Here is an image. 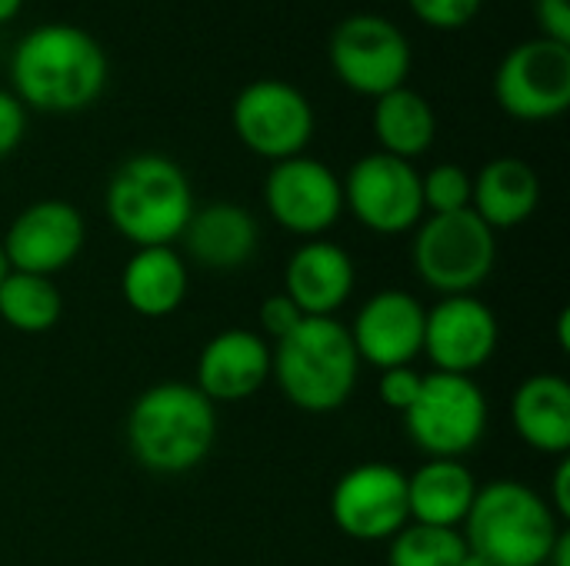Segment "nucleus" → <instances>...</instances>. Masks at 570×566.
<instances>
[{
    "mask_svg": "<svg viewBox=\"0 0 570 566\" xmlns=\"http://www.w3.org/2000/svg\"><path fill=\"white\" fill-rule=\"evenodd\" d=\"M13 97L40 113H77L107 87V53L94 33L73 23H40L10 53Z\"/></svg>",
    "mask_w": 570,
    "mask_h": 566,
    "instance_id": "obj_1",
    "label": "nucleus"
},
{
    "mask_svg": "<svg viewBox=\"0 0 570 566\" xmlns=\"http://www.w3.org/2000/svg\"><path fill=\"white\" fill-rule=\"evenodd\" d=\"M214 440L217 407L194 384H154L130 404L127 450L150 474H190L210 457Z\"/></svg>",
    "mask_w": 570,
    "mask_h": 566,
    "instance_id": "obj_2",
    "label": "nucleus"
},
{
    "mask_svg": "<svg viewBox=\"0 0 570 566\" xmlns=\"http://www.w3.org/2000/svg\"><path fill=\"white\" fill-rule=\"evenodd\" d=\"M194 210V187L184 167L164 153L127 157L104 190V214L134 250L170 247L180 240Z\"/></svg>",
    "mask_w": 570,
    "mask_h": 566,
    "instance_id": "obj_3",
    "label": "nucleus"
},
{
    "mask_svg": "<svg viewBox=\"0 0 570 566\" xmlns=\"http://www.w3.org/2000/svg\"><path fill=\"white\" fill-rule=\"evenodd\" d=\"M271 347V380H277L291 407L304 414H334L351 400L361 360L347 324L337 317H304L284 340Z\"/></svg>",
    "mask_w": 570,
    "mask_h": 566,
    "instance_id": "obj_4",
    "label": "nucleus"
},
{
    "mask_svg": "<svg viewBox=\"0 0 570 566\" xmlns=\"http://www.w3.org/2000/svg\"><path fill=\"white\" fill-rule=\"evenodd\" d=\"M561 530L558 514L534 487L504 477L478 487L461 537L491 566H544Z\"/></svg>",
    "mask_w": 570,
    "mask_h": 566,
    "instance_id": "obj_5",
    "label": "nucleus"
},
{
    "mask_svg": "<svg viewBox=\"0 0 570 566\" xmlns=\"http://www.w3.org/2000/svg\"><path fill=\"white\" fill-rule=\"evenodd\" d=\"M411 260L428 290L464 297L491 280L498 234L471 207L458 214H431L414 227Z\"/></svg>",
    "mask_w": 570,
    "mask_h": 566,
    "instance_id": "obj_6",
    "label": "nucleus"
},
{
    "mask_svg": "<svg viewBox=\"0 0 570 566\" xmlns=\"http://www.w3.org/2000/svg\"><path fill=\"white\" fill-rule=\"evenodd\" d=\"M401 417L407 440L428 460H464L488 434V397L474 377L434 370Z\"/></svg>",
    "mask_w": 570,
    "mask_h": 566,
    "instance_id": "obj_7",
    "label": "nucleus"
},
{
    "mask_svg": "<svg viewBox=\"0 0 570 566\" xmlns=\"http://www.w3.org/2000/svg\"><path fill=\"white\" fill-rule=\"evenodd\" d=\"M327 57L337 80L364 97H384L404 87L414 53L404 30L381 13L344 17L327 40Z\"/></svg>",
    "mask_w": 570,
    "mask_h": 566,
    "instance_id": "obj_8",
    "label": "nucleus"
},
{
    "mask_svg": "<svg viewBox=\"0 0 570 566\" xmlns=\"http://www.w3.org/2000/svg\"><path fill=\"white\" fill-rule=\"evenodd\" d=\"M230 123L237 140L271 163L304 153L317 127L307 93L274 77L240 87L230 107Z\"/></svg>",
    "mask_w": 570,
    "mask_h": 566,
    "instance_id": "obj_9",
    "label": "nucleus"
},
{
    "mask_svg": "<svg viewBox=\"0 0 570 566\" xmlns=\"http://www.w3.org/2000/svg\"><path fill=\"white\" fill-rule=\"evenodd\" d=\"M341 187L344 210H351L354 220L371 234L401 237L424 220L421 170L411 160L374 150L351 163Z\"/></svg>",
    "mask_w": 570,
    "mask_h": 566,
    "instance_id": "obj_10",
    "label": "nucleus"
},
{
    "mask_svg": "<svg viewBox=\"0 0 570 566\" xmlns=\"http://www.w3.org/2000/svg\"><path fill=\"white\" fill-rule=\"evenodd\" d=\"M501 110L524 123L554 120L570 107V47L531 37L504 53L494 73Z\"/></svg>",
    "mask_w": 570,
    "mask_h": 566,
    "instance_id": "obj_11",
    "label": "nucleus"
},
{
    "mask_svg": "<svg viewBox=\"0 0 570 566\" xmlns=\"http://www.w3.org/2000/svg\"><path fill=\"white\" fill-rule=\"evenodd\" d=\"M334 527L357 544H387L407 524V474L394 464H357L331 490Z\"/></svg>",
    "mask_w": 570,
    "mask_h": 566,
    "instance_id": "obj_12",
    "label": "nucleus"
},
{
    "mask_svg": "<svg viewBox=\"0 0 570 566\" xmlns=\"http://www.w3.org/2000/svg\"><path fill=\"white\" fill-rule=\"evenodd\" d=\"M264 207L287 234L317 240L337 227L344 214V187L324 160L297 153L271 163L264 177Z\"/></svg>",
    "mask_w": 570,
    "mask_h": 566,
    "instance_id": "obj_13",
    "label": "nucleus"
},
{
    "mask_svg": "<svg viewBox=\"0 0 570 566\" xmlns=\"http://www.w3.org/2000/svg\"><path fill=\"white\" fill-rule=\"evenodd\" d=\"M501 344L498 314L474 294L464 297H441L424 317V357L434 364L438 374L471 377Z\"/></svg>",
    "mask_w": 570,
    "mask_h": 566,
    "instance_id": "obj_14",
    "label": "nucleus"
},
{
    "mask_svg": "<svg viewBox=\"0 0 570 566\" xmlns=\"http://www.w3.org/2000/svg\"><path fill=\"white\" fill-rule=\"evenodd\" d=\"M83 240H87L83 214L73 203L50 197L23 207L7 227L0 247L10 270L57 277L80 257Z\"/></svg>",
    "mask_w": 570,
    "mask_h": 566,
    "instance_id": "obj_15",
    "label": "nucleus"
},
{
    "mask_svg": "<svg viewBox=\"0 0 570 566\" xmlns=\"http://www.w3.org/2000/svg\"><path fill=\"white\" fill-rule=\"evenodd\" d=\"M424 317L428 307L407 290L391 287L371 294L347 327L357 360L374 370L414 367L424 350Z\"/></svg>",
    "mask_w": 570,
    "mask_h": 566,
    "instance_id": "obj_16",
    "label": "nucleus"
},
{
    "mask_svg": "<svg viewBox=\"0 0 570 566\" xmlns=\"http://www.w3.org/2000/svg\"><path fill=\"white\" fill-rule=\"evenodd\" d=\"M274 347L261 334L247 327H230L214 334L200 357L194 387L217 407V404H240L254 397L271 380Z\"/></svg>",
    "mask_w": 570,
    "mask_h": 566,
    "instance_id": "obj_17",
    "label": "nucleus"
},
{
    "mask_svg": "<svg viewBox=\"0 0 570 566\" xmlns=\"http://www.w3.org/2000/svg\"><path fill=\"white\" fill-rule=\"evenodd\" d=\"M357 267L341 244L304 240L284 267V294L304 317H334L354 294Z\"/></svg>",
    "mask_w": 570,
    "mask_h": 566,
    "instance_id": "obj_18",
    "label": "nucleus"
},
{
    "mask_svg": "<svg viewBox=\"0 0 570 566\" xmlns=\"http://www.w3.org/2000/svg\"><path fill=\"white\" fill-rule=\"evenodd\" d=\"M180 240H184L187 257L197 267L210 274H234L254 260L257 244H261V227L247 207L217 200L190 214Z\"/></svg>",
    "mask_w": 570,
    "mask_h": 566,
    "instance_id": "obj_19",
    "label": "nucleus"
},
{
    "mask_svg": "<svg viewBox=\"0 0 570 566\" xmlns=\"http://www.w3.org/2000/svg\"><path fill=\"white\" fill-rule=\"evenodd\" d=\"M514 434L544 457L570 450V384L561 374H531L511 394Z\"/></svg>",
    "mask_w": 570,
    "mask_h": 566,
    "instance_id": "obj_20",
    "label": "nucleus"
},
{
    "mask_svg": "<svg viewBox=\"0 0 570 566\" xmlns=\"http://www.w3.org/2000/svg\"><path fill=\"white\" fill-rule=\"evenodd\" d=\"M541 203L538 170L521 157H494L471 177V210L498 234L521 227Z\"/></svg>",
    "mask_w": 570,
    "mask_h": 566,
    "instance_id": "obj_21",
    "label": "nucleus"
},
{
    "mask_svg": "<svg viewBox=\"0 0 570 566\" xmlns=\"http://www.w3.org/2000/svg\"><path fill=\"white\" fill-rule=\"evenodd\" d=\"M190 290V270L174 247H140L127 257L120 274V294L127 307L147 320H160L180 310Z\"/></svg>",
    "mask_w": 570,
    "mask_h": 566,
    "instance_id": "obj_22",
    "label": "nucleus"
},
{
    "mask_svg": "<svg viewBox=\"0 0 570 566\" xmlns=\"http://www.w3.org/2000/svg\"><path fill=\"white\" fill-rule=\"evenodd\" d=\"M474 497H478V480L464 460H424L407 477L411 524L461 530Z\"/></svg>",
    "mask_w": 570,
    "mask_h": 566,
    "instance_id": "obj_23",
    "label": "nucleus"
},
{
    "mask_svg": "<svg viewBox=\"0 0 570 566\" xmlns=\"http://www.w3.org/2000/svg\"><path fill=\"white\" fill-rule=\"evenodd\" d=\"M371 130H374L381 153L414 163L417 157H424L431 150L434 137H438V113L424 93H417L404 83L374 100Z\"/></svg>",
    "mask_w": 570,
    "mask_h": 566,
    "instance_id": "obj_24",
    "label": "nucleus"
},
{
    "mask_svg": "<svg viewBox=\"0 0 570 566\" xmlns=\"http://www.w3.org/2000/svg\"><path fill=\"white\" fill-rule=\"evenodd\" d=\"M63 317V297L53 277L7 270L0 280V320L17 334H47Z\"/></svg>",
    "mask_w": 570,
    "mask_h": 566,
    "instance_id": "obj_25",
    "label": "nucleus"
},
{
    "mask_svg": "<svg viewBox=\"0 0 570 566\" xmlns=\"http://www.w3.org/2000/svg\"><path fill=\"white\" fill-rule=\"evenodd\" d=\"M468 554L461 530L407 524L387 540V566H458Z\"/></svg>",
    "mask_w": 570,
    "mask_h": 566,
    "instance_id": "obj_26",
    "label": "nucleus"
},
{
    "mask_svg": "<svg viewBox=\"0 0 570 566\" xmlns=\"http://www.w3.org/2000/svg\"><path fill=\"white\" fill-rule=\"evenodd\" d=\"M424 214H458L471 207V173L461 163H438L421 173Z\"/></svg>",
    "mask_w": 570,
    "mask_h": 566,
    "instance_id": "obj_27",
    "label": "nucleus"
},
{
    "mask_svg": "<svg viewBox=\"0 0 570 566\" xmlns=\"http://www.w3.org/2000/svg\"><path fill=\"white\" fill-rule=\"evenodd\" d=\"M484 0H407L414 17L434 30H461L481 13Z\"/></svg>",
    "mask_w": 570,
    "mask_h": 566,
    "instance_id": "obj_28",
    "label": "nucleus"
},
{
    "mask_svg": "<svg viewBox=\"0 0 570 566\" xmlns=\"http://www.w3.org/2000/svg\"><path fill=\"white\" fill-rule=\"evenodd\" d=\"M421 380H424V374H417L414 367H391V370H381L377 397H381V404H387L391 410L404 414V410L417 400Z\"/></svg>",
    "mask_w": 570,
    "mask_h": 566,
    "instance_id": "obj_29",
    "label": "nucleus"
},
{
    "mask_svg": "<svg viewBox=\"0 0 570 566\" xmlns=\"http://www.w3.org/2000/svg\"><path fill=\"white\" fill-rule=\"evenodd\" d=\"M304 320V314L297 310V304L287 297V294H274L261 304V337L264 340H284L297 324Z\"/></svg>",
    "mask_w": 570,
    "mask_h": 566,
    "instance_id": "obj_30",
    "label": "nucleus"
},
{
    "mask_svg": "<svg viewBox=\"0 0 570 566\" xmlns=\"http://www.w3.org/2000/svg\"><path fill=\"white\" fill-rule=\"evenodd\" d=\"M27 133V107L0 87V160H7Z\"/></svg>",
    "mask_w": 570,
    "mask_h": 566,
    "instance_id": "obj_31",
    "label": "nucleus"
},
{
    "mask_svg": "<svg viewBox=\"0 0 570 566\" xmlns=\"http://www.w3.org/2000/svg\"><path fill=\"white\" fill-rule=\"evenodd\" d=\"M534 17L541 37L570 47V0H534Z\"/></svg>",
    "mask_w": 570,
    "mask_h": 566,
    "instance_id": "obj_32",
    "label": "nucleus"
},
{
    "mask_svg": "<svg viewBox=\"0 0 570 566\" xmlns=\"http://www.w3.org/2000/svg\"><path fill=\"white\" fill-rule=\"evenodd\" d=\"M548 507L558 514V520H568L570 517V460L561 457L558 467H554V477H551V494L544 497Z\"/></svg>",
    "mask_w": 570,
    "mask_h": 566,
    "instance_id": "obj_33",
    "label": "nucleus"
},
{
    "mask_svg": "<svg viewBox=\"0 0 570 566\" xmlns=\"http://www.w3.org/2000/svg\"><path fill=\"white\" fill-rule=\"evenodd\" d=\"M544 566H570V534L568 530H561V534H558V540H554V547H551V554H548V564Z\"/></svg>",
    "mask_w": 570,
    "mask_h": 566,
    "instance_id": "obj_34",
    "label": "nucleus"
},
{
    "mask_svg": "<svg viewBox=\"0 0 570 566\" xmlns=\"http://www.w3.org/2000/svg\"><path fill=\"white\" fill-rule=\"evenodd\" d=\"M568 330H570V310H561V317H558V344H561V350H564V354H568V347H570Z\"/></svg>",
    "mask_w": 570,
    "mask_h": 566,
    "instance_id": "obj_35",
    "label": "nucleus"
},
{
    "mask_svg": "<svg viewBox=\"0 0 570 566\" xmlns=\"http://www.w3.org/2000/svg\"><path fill=\"white\" fill-rule=\"evenodd\" d=\"M23 7V0H0V23H7L10 17H17Z\"/></svg>",
    "mask_w": 570,
    "mask_h": 566,
    "instance_id": "obj_36",
    "label": "nucleus"
},
{
    "mask_svg": "<svg viewBox=\"0 0 570 566\" xmlns=\"http://www.w3.org/2000/svg\"><path fill=\"white\" fill-rule=\"evenodd\" d=\"M458 566H491V564H488L484 557H478V554H471V550H468V554H464V560H461Z\"/></svg>",
    "mask_w": 570,
    "mask_h": 566,
    "instance_id": "obj_37",
    "label": "nucleus"
},
{
    "mask_svg": "<svg viewBox=\"0 0 570 566\" xmlns=\"http://www.w3.org/2000/svg\"><path fill=\"white\" fill-rule=\"evenodd\" d=\"M7 270H10V267H7V257H3V247H0V280L7 277Z\"/></svg>",
    "mask_w": 570,
    "mask_h": 566,
    "instance_id": "obj_38",
    "label": "nucleus"
}]
</instances>
